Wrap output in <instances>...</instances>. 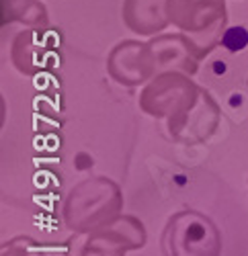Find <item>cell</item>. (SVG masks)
<instances>
[{
  "mask_svg": "<svg viewBox=\"0 0 248 256\" xmlns=\"http://www.w3.org/2000/svg\"><path fill=\"white\" fill-rule=\"evenodd\" d=\"M121 209V186L109 176H90L70 188L62 213L70 232H88L117 218Z\"/></svg>",
  "mask_w": 248,
  "mask_h": 256,
  "instance_id": "1",
  "label": "cell"
},
{
  "mask_svg": "<svg viewBox=\"0 0 248 256\" xmlns=\"http://www.w3.org/2000/svg\"><path fill=\"white\" fill-rule=\"evenodd\" d=\"M170 25L189 35L201 60L208 58L228 29L226 0H166Z\"/></svg>",
  "mask_w": 248,
  "mask_h": 256,
  "instance_id": "2",
  "label": "cell"
},
{
  "mask_svg": "<svg viewBox=\"0 0 248 256\" xmlns=\"http://www.w3.org/2000/svg\"><path fill=\"white\" fill-rule=\"evenodd\" d=\"M222 232L197 209H180L168 218L160 236L162 256H222Z\"/></svg>",
  "mask_w": 248,
  "mask_h": 256,
  "instance_id": "3",
  "label": "cell"
},
{
  "mask_svg": "<svg viewBox=\"0 0 248 256\" xmlns=\"http://www.w3.org/2000/svg\"><path fill=\"white\" fill-rule=\"evenodd\" d=\"M148 234L136 216L119 213L117 218L88 232H72L66 240L64 256H126L130 250L146 246Z\"/></svg>",
  "mask_w": 248,
  "mask_h": 256,
  "instance_id": "4",
  "label": "cell"
},
{
  "mask_svg": "<svg viewBox=\"0 0 248 256\" xmlns=\"http://www.w3.org/2000/svg\"><path fill=\"white\" fill-rule=\"evenodd\" d=\"M201 90L203 88L189 74L176 70L160 72L142 88L138 104L146 115L154 119H166V125H172L191 106H195Z\"/></svg>",
  "mask_w": 248,
  "mask_h": 256,
  "instance_id": "5",
  "label": "cell"
},
{
  "mask_svg": "<svg viewBox=\"0 0 248 256\" xmlns=\"http://www.w3.org/2000/svg\"><path fill=\"white\" fill-rule=\"evenodd\" d=\"M107 72L109 76L121 84V86H142L156 76L152 56L148 44H142L138 39H126L109 52L107 58Z\"/></svg>",
  "mask_w": 248,
  "mask_h": 256,
  "instance_id": "6",
  "label": "cell"
},
{
  "mask_svg": "<svg viewBox=\"0 0 248 256\" xmlns=\"http://www.w3.org/2000/svg\"><path fill=\"white\" fill-rule=\"evenodd\" d=\"M50 33V27H29L14 37L10 46V60L20 74L35 76L58 64L60 44L58 41L48 44L46 37Z\"/></svg>",
  "mask_w": 248,
  "mask_h": 256,
  "instance_id": "7",
  "label": "cell"
},
{
  "mask_svg": "<svg viewBox=\"0 0 248 256\" xmlns=\"http://www.w3.org/2000/svg\"><path fill=\"white\" fill-rule=\"evenodd\" d=\"M148 48L156 74L176 70L195 76L199 70L201 56L191 37L184 33H158L148 41Z\"/></svg>",
  "mask_w": 248,
  "mask_h": 256,
  "instance_id": "8",
  "label": "cell"
},
{
  "mask_svg": "<svg viewBox=\"0 0 248 256\" xmlns=\"http://www.w3.org/2000/svg\"><path fill=\"white\" fill-rule=\"evenodd\" d=\"M220 121H222L220 104L203 88L195 106H191L176 123L166 125V127L174 142L184 144V146H197V144L208 142L216 134V130L220 127Z\"/></svg>",
  "mask_w": 248,
  "mask_h": 256,
  "instance_id": "9",
  "label": "cell"
},
{
  "mask_svg": "<svg viewBox=\"0 0 248 256\" xmlns=\"http://www.w3.org/2000/svg\"><path fill=\"white\" fill-rule=\"evenodd\" d=\"M123 23L142 37H154L170 25L166 0H123Z\"/></svg>",
  "mask_w": 248,
  "mask_h": 256,
  "instance_id": "10",
  "label": "cell"
},
{
  "mask_svg": "<svg viewBox=\"0 0 248 256\" xmlns=\"http://www.w3.org/2000/svg\"><path fill=\"white\" fill-rule=\"evenodd\" d=\"M2 2V27L20 23L25 27H50L48 8L41 0H0Z\"/></svg>",
  "mask_w": 248,
  "mask_h": 256,
  "instance_id": "11",
  "label": "cell"
},
{
  "mask_svg": "<svg viewBox=\"0 0 248 256\" xmlns=\"http://www.w3.org/2000/svg\"><path fill=\"white\" fill-rule=\"evenodd\" d=\"M0 256H44V246L29 236H14L2 242Z\"/></svg>",
  "mask_w": 248,
  "mask_h": 256,
  "instance_id": "12",
  "label": "cell"
},
{
  "mask_svg": "<svg viewBox=\"0 0 248 256\" xmlns=\"http://www.w3.org/2000/svg\"><path fill=\"white\" fill-rule=\"evenodd\" d=\"M222 48H226L228 52L236 54V52H242L246 46H248V31L244 27H228L222 37Z\"/></svg>",
  "mask_w": 248,
  "mask_h": 256,
  "instance_id": "13",
  "label": "cell"
},
{
  "mask_svg": "<svg viewBox=\"0 0 248 256\" xmlns=\"http://www.w3.org/2000/svg\"><path fill=\"white\" fill-rule=\"evenodd\" d=\"M246 88H248V78H246Z\"/></svg>",
  "mask_w": 248,
  "mask_h": 256,
  "instance_id": "14",
  "label": "cell"
}]
</instances>
